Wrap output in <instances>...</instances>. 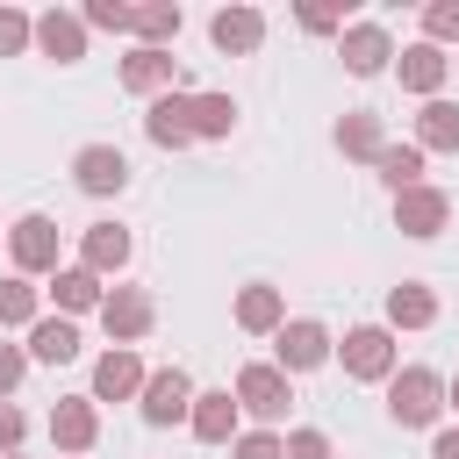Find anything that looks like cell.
<instances>
[{"label":"cell","instance_id":"obj_1","mask_svg":"<svg viewBox=\"0 0 459 459\" xmlns=\"http://www.w3.org/2000/svg\"><path fill=\"white\" fill-rule=\"evenodd\" d=\"M337 366H344V380H380L387 387L402 373V344H394L387 323H351L344 344H337Z\"/></svg>","mask_w":459,"mask_h":459},{"label":"cell","instance_id":"obj_2","mask_svg":"<svg viewBox=\"0 0 459 459\" xmlns=\"http://www.w3.org/2000/svg\"><path fill=\"white\" fill-rule=\"evenodd\" d=\"M230 394H237V409H244V416H251L258 430H280V423H287V409H294V380H287V373H280L273 359L244 366Z\"/></svg>","mask_w":459,"mask_h":459},{"label":"cell","instance_id":"obj_3","mask_svg":"<svg viewBox=\"0 0 459 459\" xmlns=\"http://www.w3.org/2000/svg\"><path fill=\"white\" fill-rule=\"evenodd\" d=\"M387 416H394L402 430H430V423L445 416V373H430V366H402V373L387 380Z\"/></svg>","mask_w":459,"mask_h":459},{"label":"cell","instance_id":"obj_4","mask_svg":"<svg viewBox=\"0 0 459 459\" xmlns=\"http://www.w3.org/2000/svg\"><path fill=\"white\" fill-rule=\"evenodd\" d=\"M337 359V337L316 323V316H287L280 323V337H273V366L294 380V373H316V366H330Z\"/></svg>","mask_w":459,"mask_h":459},{"label":"cell","instance_id":"obj_5","mask_svg":"<svg viewBox=\"0 0 459 459\" xmlns=\"http://www.w3.org/2000/svg\"><path fill=\"white\" fill-rule=\"evenodd\" d=\"M194 380H186V366H158L151 380H143V394H136V409H143V423L151 430H165V423H186L194 416Z\"/></svg>","mask_w":459,"mask_h":459},{"label":"cell","instance_id":"obj_6","mask_svg":"<svg viewBox=\"0 0 459 459\" xmlns=\"http://www.w3.org/2000/svg\"><path fill=\"white\" fill-rule=\"evenodd\" d=\"M7 258H14V273H22V280L57 273V222H50L43 208H29V215L7 230Z\"/></svg>","mask_w":459,"mask_h":459},{"label":"cell","instance_id":"obj_7","mask_svg":"<svg viewBox=\"0 0 459 459\" xmlns=\"http://www.w3.org/2000/svg\"><path fill=\"white\" fill-rule=\"evenodd\" d=\"M151 323H158V301L143 294V287H108V301H100V330H108V344H143L151 337Z\"/></svg>","mask_w":459,"mask_h":459},{"label":"cell","instance_id":"obj_8","mask_svg":"<svg viewBox=\"0 0 459 459\" xmlns=\"http://www.w3.org/2000/svg\"><path fill=\"white\" fill-rule=\"evenodd\" d=\"M337 57H344V72H351V79H380V72L394 65V36H387L380 22H344Z\"/></svg>","mask_w":459,"mask_h":459},{"label":"cell","instance_id":"obj_9","mask_svg":"<svg viewBox=\"0 0 459 459\" xmlns=\"http://www.w3.org/2000/svg\"><path fill=\"white\" fill-rule=\"evenodd\" d=\"M445 222H452V194H445V186H409V194H394V230H402V237L430 244Z\"/></svg>","mask_w":459,"mask_h":459},{"label":"cell","instance_id":"obj_10","mask_svg":"<svg viewBox=\"0 0 459 459\" xmlns=\"http://www.w3.org/2000/svg\"><path fill=\"white\" fill-rule=\"evenodd\" d=\"M122 93H136V100H158V93H179V57L172 50H129L122 57Z\"/></svg>","mask_w":459,"mask_h":459},{"label":"cell","instance_id":"obj_11","mask_svg":"<svg viewBox=\"0 0 459 459\" xmlns=\"http://www.w3.org/2000/svg\"><path fill=\"white\" fill-rule=\"evenodd\" d=\"M143 136L158 143V151H186L194 143V93L179 86V93H158L151 108H143Z\"/></svg>","mask_w":459,"mask_h":459},{"label":"cell","instance_id":"obj_12","mask_svg":"<svg viewBox=\"0 0 459 459\" xmlns=\"http://www.w3.org/2000/svg\"><path fill=\"white\" fill-rule=\"evenodd\" d=\"M72 179H79V194L108 201V194H122V186H129V158H122L115 143H79V158H72Z\"/></svg>","mask_w":459,"mask_h":459},{"label":"cell","instance_id":"obj_13","mask_svg":"<svg viewBox=\"0 0 459 459\" xmlns=\"http://www.w3.org/2000/svg\"><path fill=\"white\" fill-rule=\"evenodd\" d=\"M143 359L129 351V344H108L100 359H93V402H136L143 394Z\"/></svg>","mask_w":459,"mask_h":459},{"label":"cell","instance_id":"obj_14","mask_svg":"<svg viewBox=\"0 0 459 459\" xmlns=\"http://www.w3.org/2000/svg\"><path fill=\"white\" fill-rule=\"evenodd\" d=\"M237 423H244V409H237V394H230V387H201V394H194L186 430H194L201 445H237V437H244Z\"/></svg>","mask_w":459,"mask_h":459},{"label":"cell","instance_id":"obj_15","mask_svg":"<svg viewBox=\"0 0 459 459\" xmlns=\"http://www.w3.org/2000/svg\"><path fill=\"white\" fill-rule=\"evenodd\" d=\"M50 445L57 452H93L100 445V402L93 394H65L50 409Z\"/></svg>","mask_w":459,"mask_h":459},{"label":"cell","instance_id":"obj_16","mask_svg":"<svg viewBox=\"0 0 459 459\" xmlns=\"http://www.w3.org/2000/svg\"><path fill=\"white\" fill-rule=\"evenodd\" d=\"M445 72H452V57H445L437 43H409V50H394V79H402V93L445 100Z\"/></svg>","mask_w":459,"mask_h":459},{"label":"cell","instance_id":"obj_17","mask_svg":"<svg viewBox=\"0 0 459 459\" xmlns=\"http://www.w3.org/2000/svg\"><path fill=\"white\" fill-rule=\"evenodd\" d=\"M129 251H136V237H129L122 222H86V230H79V265L100 273V280H115V273L129 265Z\"/></svg>","mask_w":459,"mask_h":459},{"label":"cell","instance_id":"obj_18","mask_svg":"<svg viewBox=\"0 0 459 459\" xmlns=\"http://www.w3.org/2000/svg\"><path fill=\"white\" fill-rule=\"evenodd\" d=\"M208 43H215L222 57H251V50L265 43V14H258V7H215V14H208Z\"/></svg>","mask_w":459,"mask_h":459},{"label":"cell","instance_id":"obj_19","mask_svg":"<svg viewBox=\"0 0 459 459\" xmlns=\"http://www.w3.org/2000/svg\"><path fill=\"white\" fill-rule=\"evenodd\" d=\"M43 294L57 301V316H100V301H108V280H100V273H86V265H57Z\"/></svg>","mask_w":459,"mask_h":459},{"label":"cell","instance_id":"obj_20","mask_svg":"<svg viewBox=\"0 0 459 459\" xmlns=\"http://www.w3.org/2000/svg\"><path fill=\"white\" fill-rule=\"evenodd\" d=\"M36 50H43L50 65H79V57H86V22H79L72 7L36 14Z\"/></svg>","mask_w":459,"mask_h":459},{"label":"cell","instance_id":"obj_21","mask_svg":"<svg viewBox=\"0 0 459 459\" xmlns=\"http://www.w3.org/2000/svg\"><path fill=\"white\" fill-rule=\"evenodd\" d=\"M330 136H337V151H344V158H359V165H373V158L387 151V122H380L373 108L337 115V129H330Z\"/></svg>","mask_w":459,"mask_h":459},{"label":"cell","instance_id":"obj_22","mask_svg":"<svg viewBox=\"0 0 459 459\" xmlns=\"http://www.w3.org/2000/svg\"><path fill=\"white\" fill-rule=\"evenodd\" d=\"M280 323H287V294L265 287V280H251V287L237 294V330H251V337H280Z\"/></svg>","mask_w":459,"mask_h":459},{"label":"cell","instance_id":"obj_23","mask_svg":"<svg viewBox=\"0 0 459 459\" xmlns=\"http://www.w3.org/2000/svg\"><path fill=\"white\" fill-rule=\"evenodd\" d=\"M430 323H437V287H423V280L387 287V330H430Z\"/></svg>","mask_w":459,"mask_h":459},{"label":"cell","instance_id":"obj_24","mask_svg":"<svg viewBox=\"0 0 459 459\" xmlns=\"http://www.w3.org/2000/svg\"><path fill=\"white\" fill-rule=\"evenodd\" d=\"M29 359H36V366H72V359H79V323H72V316H43V323L29 330Z\"/></svg>","mask_w":459,"mask_h":459},{"label":"cell","instance_id":"obj_25","mask_svg":"<svg viewBox=\"0 0 459 459\" xmlns=\"http://www.w3.org/2000/svg\"><path fill=\"white\" fill-rule=\"evenodd\" d=\"M36 323H43V287L7 273L0 280V330H36Z\"/></svg>","mask_w":459,"mask_h":459},{"label":"cell","instance_id":"obj_26","mask_svg":"<svg viewBox=\"0 0 459 459\" xmlns=\"http://www.w3.org/2000/svg\"><path fill=\"white\" fill-rule=\"evenodd\" d=\"M409 143H416V151H459V108H452V100H423Z\"/></svg>","mask_w":459,"mask_h":459},{"label":"cell","instance_id":"obj_27","mask_svg":"<svg viewBox=\"0 0 459 459\" xmlns=\"http://www.w3.org/2000/svg\"><path fill=\"white\" fill-rule=\"evenodd\" d=\"M179 29H186L179 0H151V7H136V43H143V50H165Z\"/></svg>","mask_w":459,"mask_h":459},{"label":"cell","instance_id":"obj_28","mask_svg":"<svg viewBox=\"0 0 459 459\" xmlns=\"http://www.w3.org/2000/svg\"><path fill=\"white\" fill-rule=\"evenodd\" d=\"M237 129V100L230 93H194V143H222Z\"/></svg>","mask_w":459,"mask_h":459},{"label":"cell","instance_id":"obj_29","mask_svg":"<svg viewBox=\"0 0 459 459\" xmlns=\"http://www.w3.org/2000/svg\"><path fill=\"white\" fill-rule=\"evenodd\" d=\"M373 172L387 179V194H409V186H423V151H416V143H387V151L373 158Z\"/></svg>","mask_w":459,"mask_h":459},{"label":"cell","instance_id":"obj_30","mask_svg":"<svg viewBox=\"0 0 459 459\" xmlns=\"http://www.w3.org/2000/svg\"><path fill=\"white\" fill-rule=\"evenodd\" d=\"M79 22L86 29H108V36H136V7H122V0H86Z\"/></svg>","mask_w":459,"mask_h":459},{"label":"cell","instance_id":"obj_31","mask_svg":"<svg viewBox=\"0 0 459 459\" xmlns=\"http://www.w3.org/2000/svg\"><path fill=\"white\" fill-rule=\"evenodd\" d=\"M22 50H36V14L0 7V57H22Z\"/></svg>","mask_w":459,"mask_h":459},{"label":"cell","instance_id":"obj_32","mask_svg":"<svg viewBox=\"0 0 459 459\" xmlns=\"http://www.w3.org/2000/svg\"><path fill=\"white\" fill-rule=\"evenodd\" d=\"M423 43H437V50L459 43V0H430L423 7Z\"/></svg>","mask_w":459,"mask_h":459},{"label":"cell","instance_id":"obj_33","mask_svg":"<svg viewBox=\"0 0 459 459\" xmlns=\"http://www.w3.org/2000/svg\"><path fill=\"white\" fill-rule=\"evenodd\" d=\"M230 459H287V430H244L230 445Z\"/></svg>","mask_w":459,"mask_h":459},{"label":"cell","instance_id":"obj_34","mask_svg":"<svg viewBox=\"0 0 459 459\" xmlns=\"http://www.w3.org/2000/svg\"><path fill=\"white\" fill-rule=\"evenodd\" d=\"M287 459H337V445H330L316 423H294V430H287Z\"/></svg>","mask_w":459,"mask_h":459},{"label":"cell","instance_id":"obj_35","mask_svg":"<svg viewBox=\"0 0 459 459\" xmlns=\"http://www.w3.org/2000/svg\"><path fill=\"white\" fill-rule=\"evenodd\" d=\"M22 373H29V344H0V402L22 387Z\"/></svg>","mask_w":459,"mask_h":459},{"label":"cell","instance_id":"obj_36","mask_svg":"<svg viewBox=\"0 0 459 459\" xmlns=\"http://www.w3.org/2000/svg\"><path fill=\"white\" fill-rule=\"evenodd\" d=\"M294 22H301L308 36H344V14H337V7H294Z\"/></svg>","mask_w":459,"mask_h":459},{"label":"cell","instance_id":"obj_37","mask_svg":"<svg viewBox=\"0 0 459 459\" xmlns=\"http://www.w3.org/2000/svg\"><path fill=\"white\" fill-rule=\"evenodd\" d=\"M22 437H29V416H22L14 402H0V459H7V452H22Z\"/></svg>","mask_w":459,"mask_h":459},{"label":"cell","instance_id":"obj_38","mask_svg":"<svg viewBox=\"0 0 459 459\" xmlns=\"http://www.w3.org/2000/svg\"><path fill=\"white\" fill-rule=\"evenodd\" d=\"M430 459H459V423H452V430H437V437H430Z\"/></svg>","mask_w":459,"mask_h":459},{"label":"cell","instance_id":"obj_39","mask_svg":"<svg viewBox=\"0 0 459 459\" xmlns=\"http://www.w3.org/2000/svg\"><path fill=\"white\" fill-rule=\"evenodd\" d=\"M445 409H459V373H452V380H445Z\"/></svg>","mask_w":459,"mask_h":459},{"label":"cell","instance_id":"obj_40","mask_svg":"<svg viewBox=\"0 0 459 459\" xmlns=\"http://www.w3.org/2000/svg\"><path fill=\"white\" fill-rule=\"evenodd\" d=\"M7 459H22V452H7Z\"/></svg>","mask_w":459,"mask_h":459}]
</instances>
